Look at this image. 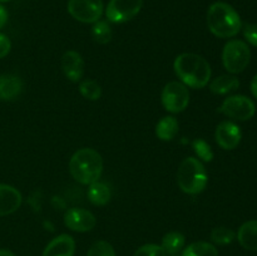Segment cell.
<instances>
[{"instance_id": "cell-9", "label": "cell", "mask_w": 257, "mask_h": 256, "mask_svg": "<svg viewBox=\"0 0 257 256\" xmlns=\"http://www.w3.org/2000/svg\"><path fill=\"white\" fill-rule=\"evenodd\" d=\"M143 0H110L105 9V15L110 23L122 24L133 19L141 12Z\"/></svg>"}, {"instance_id": "cell-11", "label": "cell", "mask_w": 257, "mask_h": 256, "mask_svg": "<svg viewBox=\"0 0 257 256\" xmlns=\"http://www.w3.org/2000/svg\"><path fill=\"white\" fill-rule=\"evenodd\" d=\"M216 142L220 146L221 148L226 151L235 150L241 142V130L237 124H235L233 122H221L217 125L215 132Z\"/></svg>"}, {"instance_id": "cell-3", "label": "cell", "mask_w": 257, "mask_h": 256, "mask_svg": "<svg viewBox=\"0 0 257 256\" xmlns=\"http://www.w3.org/2000/svg\"><path fill=\"white\" fill-rule=\"evenodd\" d=\"M207 25L210 32L217 38H232L242 28L240 15L226 3H213L207 12Z\"/></svg>"}, {"instance_id": "cell-24", "label": "cell", "mask_w": 257, "mask_h": 256, "mask_svg": "<svg viewBox=\"0 0 257 256\" xmlns=\"http://www.w3.org/2000/svg\"><path fill=\"white\" fill-rule=\"evenodd\" d=\"M235 232L227 227H216L211 232V240L217 245H228L235 240Z\"/></svg>"}, {"instance_id": "cell-20", "label": "cell", "mask_w": 257, "mask_h": 256, "mask_svg": "<svg viewBox=\"0 0 257 256\" xmlns=\"http://www.w3.org/2000/svg\"><path fill=\"white\" fill-rule=\"evenodd\" d=\"M186 242L185 236L178 231H172L163 236L162 238V248L167 255H176L183 248Z\"/></svg>"}, {"instance_id": "cell-17", "label": "cell", "mask_w": 257, "mask_h": 256, "mask_svg": "<svg viewBox=\"0 0 257 256\" xmlns=\"http://www.w3.org/2000/svg\"><path fill=\"white\" fill-rule=\"evenodd\" d=\"M110 188L104 182H93L88 188V198L95 206H104L110 201Z\"/></svg>"}, {"instance_id": "cell-18", "label": "cell", "mask_w": 257, "mask_h": 256, "mask_svg": "<svg viewBox=\"0 0 257 256\" xmlns=\"http://www.w3.org/2000/svg\"><path fill=\"white\" fill-rule=\"evenodd\" d=\"M240 87V80L233 75H221L213 79L210 84L211 92L215 94H227Z\"/></svg>"}, {"instance_id": "cell-31", "label": "cell", "mask_w": 257, "mask_h": 256, "mask_svg": "<svg viewBox=\"0 0 257 256\" xmlns=\"http://www.w3.org/2000/svg\"><path fill=\"white\" fill-rule=\"evenodd\" d=\"M251 92H252L253 97L257 98V74L253 77V79L251 80Z\"/></svg>"}, {"instance_id": "cell-8", "label": "cell", "mask_w": 257, "mask_h": 256, "mask_svg": "<svg viewBox=\"0 0 257 256\" xmlns=\"http://www.w3.org/2000/svg\"><path fill=\"white\" fill-rule=\"evenodd\" d=\"M102 0H69L68 12L80 23H95L103 14Z\"/></svg>"}, {"instance_id": "cell-32", "label": "cell", "mask_w": 257, "mask_h": 256, "mask_svg": "<svg viewBox=\"0 0 257 256\" xmlns=\"http://www.w3.org/2000/svg\"><path fill=\"white\" fill-rule=\"evenodd\" d=\"M0 256H17V255H15L13 251L7 250V248H2V250H0Z\"/></svg>"}, {"instance_id": "cell-5", "label": "cell", "mask_w": 257, "mask_h": 256, "mask_svg": "<svg viewBox=\"0 0 257 256\" xmlns=\"http://www.w3.org/2000/svg\"><path fill=\"white\" fill-rule=\"evenodd\" d=\"M251 50L242 40L233 39L226 43L222 52V63L226 70L232 74L243 72L250 64Z\"/></svg>"}, {"instance_id": "cell-6", "label": "cell", "mask_w": 257, "mask_h": 256, "mask_svg": "<svg viewBox=\"0 0 257 256\" xmlns=\"http://www.w3.org/2000/svg\"><path fill=\"white\" fill-rule=\"evenodd\" d=\"M161 99L166 110L171 113H180L183 112L190 103V92L183 83L170 82L163 88Z\"/></svg>"}, {"instance_id": "cell-13", "label": "cell", "mask_w": 257, "mask_h": 256, "mask_svg": "<svg viewBox=\"0 0 257 256\" xmlns=\"http://www.w3.org/2000/svg\"><path fill=\"white\" fill-rule=\"evenodd\" d=\"M22 195L15 187L0 183V217L15 212L22 205Z\"/></svg>"}, {"instance_id": "cell-27", "label": "cell", "mask_w": 257, "mask_h": 256, "mask_svg": "<svg viewBox=\"0 0 257 256\" xmlns=\"http://www.w3.org/2000/svg\"><path fill=\"white\" fill-rule=\"evenodd\" d=\"M133 256H167L162 246L155 245V243H147L142 247L138 248Z\"/></svg>"}, {"instance_id": "cell-10", "label": "cell", "mask_w": 257, "mask_h": 256, "mask_svg": "<svg viewBox=\"0 0 257 256\" xmlns=\"http://www.w3.org/2000/svg\"><path fill=\"white\" fill-rule=\"evenodd\" d=\"M95 223V216L84 208H70L64 215V225L77 232H87L93 230Z\"/></svg>"}, {"instance_id": "cell-21", "label": "cell", "mask_w": 257, "mask_h": 256, "mask_svg": "<svg viewBox=\"0 0 257 256\" xmlns=\"http://www.w3.org/2000/svg\"><path fill=\"white\" fill-rule=\"evenodd\" d=\"M182 256H218V251L212 243L198 241L188 245L183 250Z\"/></svg>"}, {"instance_id": "cell-15", "label": "cell", "mask_w": 257, "mask_h": 256, "mask_svg": "<svg viewBox=\"0 0 257 256\" xmlns=\"http://www.w3.org/2000/svg\"><path fill=\"white\" fill-rule=\"evenodd\" d=\"M23 92V82L17 75H0V100H13Z\"/></svg>"}, {"instance_id": "cell-30", "label": "cell", "mask_w": 257, "mask_h": 256, "mask_svg": "<svg viewBox=\"0 0 257 256\" xmlns=\"http://www.w3.org/2000/svg\"><path fill=\"white\" fill-rule=\"evenodd\" d=\"M8 22V12L3 5H0V29L7 24Z\"/></svg>"}, {"instance_id": "cell-26", "label": "cell", "mask_w": 257, "mask_h": 256, "mask_svg": "<svg viewBox=\"0 0 257 256\" xmlns=\"http://www.w3.org/2000/svg\"><path fill=\"white\" fill-rule=\"evenodd\" d=\"M87 256H115L114 248L107 241H97L90 246Z\"/></svg>"}, {"instance_id": "cell-29", "label": "cell", "mask_w": 257, "mask_h": 256, "mask_svg": "<svg viewBox=\"0 0 257 256\" xmlns=\"http://www.w3.org/2000/svg\"><path fill=\"white\" fill-rule=\"evenodd\" d=\"M10 48H12V43L9 38L0 33V59L9 54Z\"/></svg>"}, {"instance_id": "cell-14", "label": "cell", "mask_w": 257, "mask_h": 256, "mask_svg": "<svg viewBox=\"0 0 257 256\" xmlns=\"http://www.w3.org/2000/svg\"><path fill=\"white\" fill-rule=\"evenodd\" d=\"M75 251V241L72 236L63 235L53 238L43 251L42 256H73Z\"/></svg>"}, {"instance_id": "cell-1", "label": "cell", "mask_w": 257, "mask_h": 256, "mask_svg": "<svg viewBox=\"0 0 257 256\" xmlns=\"http://www.w3.org/2000/svg\"><path fill=\"white\" fill-rule=\"evenodd\" d=\"M175 73L186 87L200 88L206 87L211 78V67L207 60L195 53H183L175 59L173 63Z\"/></svg>"}, {"instance_id": "cell-19", "label": "cell", "mask_w": 257, "mask_h": 256, "mask_svg": "<svg viewBox=\"0 0 257 256\" xmlns=\"http://www.w3.org/2000/svg\"><path fill=\"white\" fill-rule=\"evenodd\" d=\"M178 133V120L175 117H163L156 125V136L162 141H172Z\"/></svg>"}, {"instance_id": "cell-16", "label": "cell", "mask_w": 257, "mask_h": 256, "mask_svg": "<svg viewBox=\"0 0 257 256\" xmlns=\"http://www.w3.org/2000/svg\"><path fill=\"white\" fill-rule=\"evenodd\" d=\"M237 240L246 250L257 251V220L247 221L238 228Z\"/></svg>"}, {"instance_id": "cell-4", "label": "cell", "mask_w": 257, "mask_h": 256, "mask_svg": "<svg viewBox=\"0 0 257 256\" xmlns=\"http://www.w3.org/2000/svg\"><path fill=\"white\" fill-rule=\"evenodd\" d=\"M208 176L200 160L188 157L181 162L177 171V183L181 190L188 195H198L206 188Z\"/></svg>"}, {"instance_id": "cell-25", "label": "cell", "mask_w": 257, "mask_h": 256, "mask_svg": "<svg viewBox=\"0 0 257 256\" xmlns=\"http://www.w3.org/2000/svg\"><path fill=\"white\" fill-rule=\"evenodd\" d=\"M193 151H195L196 155L201 158L205 162H211L213 158V152L211 146L206 142L205 140H201V138H197V140L193 141L192 143Z\"/></svg>"}, {"instance_id": "cell-33", "label": "cell", "mask_w": 257, "mask_h": 256, "mask_svg": "<svg viewBox=\"0 0 257 256\" xmlns=\"http://www.w3.org/2000/svg\"><path fill=\"white\" fill-rule=\"evenodd\" d=\"M5 2H9V0H0V3H5Z\"/></svg>"}, {"instance_id": "cell-7", "label": "cell", "mask_w": 257, "mask_h": 256, "mask_svg": "<svg viewBox=\"0 0 257 256\" xmlns=\"http://www.w3.org/2000/svg\"><path fill=\"white\" fill-rule=\"evenodd\" d=\"M221 113L237 120H248L255 115V103L246 95H231L226 98L221 107Z\"/></svg>"}, {"instance_id": "cell-22", "label": "cell", "mask_w": 257, "mask_h": 256, "mask_svg": "<svg viewBox=\"0 0 257 256\" xmlns=\"http://www.w3.org/2000/svg\"><path fill=\"white\" fill-rule=\"evenodd\" d=\"M92 37L98 44H107L112 40V28L104 20H98L92 28Z\"/></svg>"}, {"instance_id": "cell-28", "label": "cell", "mask_w": 257, "mask_h": 256, "mask_svg": "<svg viewBox=\"0 0 257 256\" xmlns=\"http://www.w3.org/2000/svg\"><path fill=\"white\" fill-rule=\"evenodd\" d=\"M243 37L248 43L257 48V24H245L243 27Z\"/></svg>"}, {"instance_id": "cell-12", "label": "cell", "mask_w": 257, "mask_h": 256, "mask_svg": "<svg viewBox=\"0 0 257 256\" xmlns=\"http://www.w3.org/2000/svg\"><path fill=\"white\" fill-rule=\"evenodd\" d=\"M62 69L65 77L72 82H79L84 74V60L75 50H68L62 57Z\"/></svg>"}, {"instance_id": "cell-2", "label": "cell", "mask_w": 257, "mask_h": 256, "mask_svg": "<svg viewBox=\"0 0 257 256\" xmlns=\"http://www.w3.org/2000/svg\"><path fill=\"white\" fill-rule=\"evenodd\" d=\"M69 171L73 178L82 185L97 182L103 172L102 156L93 148H80L70 158Z\"/></svg>"}, {"instance_id": "cell-23", "label": "cell", "mask_w": 257, "mask_h": 256, "mask_svg": "<svg viewBox=\"0 0 257 256\" xmlns=\"http://www.w3.org/2000/svg\"><path fill=\"white\" fill-rule=\"evenodd\" d=\"M79 92L85 99H89V100L99 99L100 94H102L100 85L93 79L83 80V82L79 84Z\"/></svg>"}]
</instances>
